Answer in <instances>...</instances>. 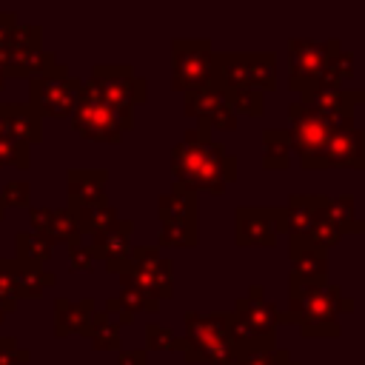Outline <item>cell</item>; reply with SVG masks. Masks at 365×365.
<instances>
[{"instance_id":"4316f807","label":"cell","mask_w":365,"mask_h":365,"mask_svg":"<svg viewBox=\"0 0 365 365\" xmlns=\"http://www.w3.org/2000/svg\"><path fill=\"white\" fill-rule=\"evenodd\" d=\"M54 254V242L43 234H34V231H20L14 237V259H23V262H31V265H43L46 259H51Z\"/></svg>"},{"instance_id":"d590c367","label":"cell","mask_w":365,"mask_h":365,"mask_svg":"<svg viewBox=\"0 0 365 365\" xmlns=\"http://www.w3.org/2000/svg\"><path fill=\"white\" fill-rule=\"evenodd\" d=\"M0 165H14V168H29L31 165V145L20 140L0 137Z\"/></svg>"},{"instance_id":"74e56055","label":"cell","mask_w":365,"mask_h":365,"mask_svg":"<svg viewBox=\"0 0 365 365\" xmlns=\"http://www.w3.org/2000/svg\"><path fill=\"white\" fill-rule=\"evenodd\" d=\"M308 240H311L314 245H319L322 251H328V248H334V245L342 240V234L334 228V222H328V220L322 217V220H317V222L311 225V231H308Z\"/></svg>"},{"instance_id":"d4e9b609","label":"cell","mask_w":365,"mask_h":365,"mask_svg":"<svg viewBox=\"0 0 365 365\" xmlns=\"http://www.w3.org/2000/svg\"><path fill=\"white\" fill-rule=\"evenodd\" d=\"M245 68H248V86H257L259 91L277 88V54L245 51Z\"/></svg>"},{"instance_id":"ba28073f","label":"cell","mask_w":365,"mask_h":365,"mask_svg":"<svg viewBox=\"0 0 365 365\" xmlns=\"http://www.w3.org/2000/svg\"><path fill=\"white\" fill-rule=\"evenodd\" d=\"M214 48L208 37H174L171 40V86L174 91H194L211 80Z\"/></svg>"},{"instance_id":"4fadbf2b","label":"cell","mask_w":365,"mask_h":365,"mask_svg":"<svg viewBox=\"0 0 365 365\" xmlns=\"http://www.w3.org/2000/svg\"><path fill=\"white\" fill-rule=\"evenodd\" d=\"M291 274L302 285H328V251L314 245L308 234H288Z\"/></svg>"},{"instance_id":"ee69618b","label":"cell","mask_w":365,"mask_h":365,"mask_svg":"<svg viewBox=\"0 0 365 365\" xmlns=\"http://www.w3.org/2000/svg\"><path fill=\"white\" fill-rule=\"evenodd\" d=\"M103 314L120 328V325H131L134 322V314H128L123 305H120V299L117 297H111V299H106V305H103Z\"/></svg>"},{"instance_id":"f6af8a7d","label":"cell","mask_w":365,"mask_h":365,"mask_svg":"<svg viewBox=\"0 0 365 365\" xmlns=\"http://www.w3.org/2000/svg\"><path fill=\"white\" fill-rule=\"evenodd\" d=\"M29 220H31V231L46 237L48 220H51V208H29Z\"/></svg>"},{"instance_id":"8fae6325","label":"cell","mask_w":365,"mask_h":365,"mask_svg":"<svg viewBox=\"0 0 365 365\" xmlns=\"http://www.w3.org/2000/svg\"><path fill=\"white\" fill-rule=\"evenodd\" d=\"M282 231V208H257L240 205L234 211V242L240 248H274Z\"/></svg>"},{"instance_id":"b9f144b4","label":"cell","mask_w":365,"mask_h":365,"mask_svg":"<svg viewBox=\"0 0 365 365\" xmlns=\"http://www.w3.org/2000/svg\"><path fill=\"white\" fill-rule=\"evenodd\" d=\"M31 354L17 345L14 336H0V365H26Z\"/></svg>"},{"instance_id":"8992f818","label":"cell","mask_w":365,"mask_h":365,"mask_svg":"<svg viewBox=\"0 0 365 365\" xmlns=\"http://www.w3.org/2000/svg\"><path fill=\"white\" fill-rule=\"evenodd\" d=\"M91 91L111 106L123 117H134V106H143L148 100V83L145 77H137L131 66H94L91 77L86 80Z\"/></svg>"},{"instance_id":"8d00e7d4","label":"cell","mask_w":365,"mask_h":365,"mask_svg":"<svg viewBox=\"0 0 365 365\" xmlns=\"http://www.w3.org/2000/svg\"><path fill=\"white\" fill-rule=\"evenodd\" d=\"M0 200H3V205L9 208H29V202H31V188H29V182L26 180H9L6 185H3V191H0Z\"/></svg>"},{"instance_id":"2e32d148","label":"cell","mask_w":365,"mask_h":365,"mask_svg":"<svg viewBox=\"0 0 365 365\" xmlns=\"http://www.w3.org/2000/svg\"><path fill=\"white\" fill-rule=\"evenodd\" d=\"M131 234H134V222H131V220H117L111 228L94 234L88 248H91L94 259H103V265H106L111 274H117V271L128 262Z\"/></svg>"},{"instance_id":"44dd1931","label":"cell","mask_w":365,"mask_h":365,"mask_svg":"<svg viewBox=\"0 0 365 365\" xmlns=\"http://www.w3.org/2000/svg\"><path fill=\"white\" fill-rule=\"evenodd\" d=\"M97 305L91 297L86 299H57L54 302V336H71V334H86Z\"/></svg>"},{"instance_id":"d6a6232c","label":"cell","mask_w":365,"mask_h":365,"mask_svg":"<svg viewBox=\"0 0 365 365\" xmlns=\"http://www.w3.org/2000/svg\"><path fill=\"white\" fill-rule=\"evenodd\" d=\"M157 242L163 248H194L200 242V231L197 225L185 222H163L157 231Z\"/></svg>"},{"instance_id":"bcb514c9","label":"cell","mask_w":365,"mask_h":365,"mask_svg":"<svg viewBox=\"0 0 365 365\" xmlns=\"http://www.w3.org/2000/svg\"><path fill=\"white\" fill-rule=\"evenodd\" d=\"M117 365H148V351L145 348L117 351Z\"/></svg>"},{"instance_id":"277c9868","label":"cell","mask_w":365,"mask_h":365,"mask_svg":"<svg viewBox=\"0 0 365 365\" xmlns=\"http://www.w3.org/2000/svg\"><path fill=\"white\" fill-rule=\"evenodd\" d=\"M120 288H134L148 299H171L174 294V262L154 245H131L128 262L117 271Z\"/></svg>"},{"instance_id":"7dc6e473","label":"cell","mask_w":365,"mask_h":365,"mask_svg":"<svg viewBox=\"0 0 365 365\" xmlns=\"http://www.w3.org/2000/svg\"><path fill=\"white\" fill-rule=\"evenodd\" d=\"M356 234H362V237H365V217H362V220H356Z\"/></svg>"},{"instance_id":"f907efd6","label":"cell","mask_w":365,"mask_h":365,"mask_svg":"<svg viewBox=\"0 0 365 365\" xmlns=\"http://www.w3.org/2000/svg\"><path fill=\"white\" fill-rule=\"evenodd\" d=\"M3 83H6V77H3V68H0V88H3Z\"/></svg>"},{"instance_id":"836d02e7","label":"cell","mask_w":365,"mask_h":365,"mask_svg":"<svg viewBox=\"0 0 365 365\" xmlns=\"http://www.w3.org/2000/svg\"><path fill=\"white\" fill-rule=\"evenodd\" d=\"M40 40H43V29H40V26H34V23H14V29L9 31L3 48H6L9 54L34 51V48H43Z\"/></svg>"},{"instance_id":"9a60e30c","label":"cell","mask_w":365,"mask_h":365,"mask_svg":"<svg viewBox=\"0 0 365 365\" xmlns=\"http://www.w3.org/2000/svg\"><path fill=\"white\" fill-rule=\"evenodd\" d=\"M248 331H254L257 336L265 339H277V328H279V308L274 302L265 299V288L262 285H251L248 297H240L234 302L231 311Z\"/></svg>"},{"instance_id":"5bb4252c","label":"cell","mask_w":365,"mask_h":365,"mask_svg":"<svg viewBox=\"0 0 365 365\" xmlns=\"http://www.w3.org/2000/svg\"><path fill=\"white\" fill-rule=\"evenodd\" d=\"M299 103L319 114L325 123L334 128H351L354 125V108L362 103V91H342V88H328V91H308L299 94Z\"/></svg>"},{"instance_id":"60d3db41","label":"cell","mask_w":365,"mask_h":365,"mask_svg":"<svg viewBox=\"0 0 365 365\" xmlns=\"http://www.w3.org/2000/svg\"><path fill=\"white\" fill-rule=\"evenodd\" d=\"M288 359H291L288 348H271V351H254V354L237 359L234 365H282Z\"/></svg>"},{"instance_id":"3957f363","label":"cell","mask_w":365,"mask_h":365,"mask_svg":"<svg viewBox=\"0 0 365 365\" xmlns=\"http://www.w3.org/2000/svg\"><path fill=\"white\" fill-rule=\"evenodd\" d=\"M182 356L191 365H234L231 348V311H185L182 314Z\"/></svg>"},{"instance_id":"5b68a950","label":"cell","mask_w":365,"mask_h":365,"mask_svg":"<svg viewBox=\"0 0 365 365\" xmlns=\"http://www.w3.org/2000/svg\"><path fill=\"white\" fill-rule=\"evenodd\" d=\"M71 125L83 140H94V143H120L125 131L134 128V117H123L117 114L111 106H106L91 86L83 80L80 86V97L77 106L71 111Z\"/></svg>"},{"instance_id":"c3c4849f","label":"cell","mask_w":365,"mask_h":365,"mask_svg":"<svg viewBox=\"0 0 365 365\" xmlns=\"http://www.w3.org/2000/svg\"><path fill=\"white\" fill-rule=\"evenodd\" d=\"M6 217V205H3V200H0V220Z\"/></svg>"},{"instance_id":"f35d334b","label":"cell","mask_w":365,"mask_h":365,"mask_svg":"<svg viewBox=\"0 0 365 365\" xmlns=\"http://www.w3.org/2000/svg\"><path fill=\"white\" fill-rule=\"evenodd\" d=\"M0 305L6 314H14L17 308V294H14V279H11V259L0 257Z\"/></svg>"},{"instance_id":"30bf717a","label":"cell","mask_w":365,"mask_h":365,"mask_svg":"<svg viewBox=\"0 0 365 365\" xmlns=\"http://www.w3.org/2000/svg\"><path fill=\"white\" fill-rule=\"evenodd\" d=\"M299 165L305 171H325V168H365V128H339L331 134L328 145L311 157V160H299Z\"/></svg>"},{"instance_id":"f1b7e54d","label":"cell","mask_w":365,"mask_h":365,"mask_svg":"<svg viewBox=\"0 0 365 365\" xmlns=\"http://www.w3.org/2000/svg\"><path fill=\"white\" fill-rule=\"evenodd\" d=\"M46 237L57 245V242H66V245H74L80 242V225H77V214L63 205V208H51V220H48V231Z\"/></svg>"},{"instance_id":"52a82bcc","label":"cell","mask_w":365,"mask_h":365,"mask_svg":"<svg viewBox=\"0 0 365 365\" xmlns=\"http://www.w3.org/2000/svg\"><path fill=\"white\" fill-rule=\"evenodd\" d=\"M80 77H71L63 63H57L48 74L29 80V106L43 117H71L80 97Z\"/></svg>"},{"instance_id":"7c38bea8","label":"cell","mask_w":365,"mask_h":365,"mask_svg":"<svg viewBox=\"0 0 365 365\" xmlns=\"http://www.w3.org/2000/svg\"><path fill=\"white\" fill-rule=\"evenodd\" d=\"M288 120H291V125H288L291 151H297L299 160L317 157V154L328 145L331 134L339 131V128H334L331 123H325L319 114H314L311 108H305L299 100H294V103L288 106Z\"/></svg>"},{"instance_id":"e0dca14e","label":"cell","mask_w":365,"mask_h":365,"mask_svg":"<svg viewBox=\"0 0 365 365\" xmlns=\"http://www.w3.org/2000/svg\"><path fill=\"white\" fill-rule=\"evenodd\" d=\"M106 182H108L106 168H68L66 171L68 208L80 211V208L106 202Z\"/></svg>"},{"instance_id":"f546056e","label":"cell","mask_w":365,"mask_h":365,"mask_svg":"<svg viewBox=\"0 0 365 365\" xmlns=\"http://www.w3.org/2000/svg\"><path fill=\"white\" fill-rule=\"evenodd\" d=\"M77 214V225H80V234H100V231H106V228H111L120 217H117V208L106 200V202H100V205H88V208H80V211H74Z\"/></svg>"},{"instance_id":"ac0fdd59","label":"cell","mask_w":365,"mask_h":365,"mask_svg":"<svg viewBox=\"0 0 365 365\" xmlns=\"http://www.w3.org/2000/svg\"><path fill=\"white\" fill-rule=\"evenodd\" d=\"M0 137L37 145L43 140V120L29 103H0Z\"/></svg>"},{"instance_id":"cb8c5ba5","label":"cell","mask_w":365,"mask_h":365,"mask_svg":"<svg viewBox=\"0 0 365 365\" xmlns=\"http://www.w3.org/2000/svg\"><path fill=\"white\" fill-rule=\"evenodd\" d=\"M262 168L265 171H285L291 165V134L288 128H265L262 131Z\"/></svg>"},{"instance_id":"83f0119b","label":"cell","mask_w":365,"mask_h":365,"mask_svg":"<svg viewBox=\"0 0 365 365\" xmlns=\"http://www.w3.org/2000/svg\"><path fill=\"white\" fill-rule=\"evenodd\" d=\"M83 336H88L97 351H123L120 328L103 311H94V317H91V322H88V328H86Z\"/></svg>"},{"instance_id":"816d5d0a","label":"cell","mask_w":365,"mask_h":365,"mask_svg":"<svg viewBox=\"0 0 365 365\" xmlns=\"http://www.w3.org/2000/svg\"><path fill=\"white\" fill-rule=\"evenodd\" d=\"M282 365H299V362H294V359H288V362H282Z\"/></svg>"},{"instance_id":"6da1fadb","label":"cell","mask_w":365,"mask_h":365,"mask_svg":"<svg viewBox=\"0 0 365 365\" xmlns=\"http://www.w3.org/2000/svg\"><path fill=\"white\" fill-rule=\"evenodd\" d=\"M171 174L191 191H208L220 197L237 180V157L211 137L205 123H197L171 148Z\"/></svg>"},{"instance_id":"d6986e66","label":"cell","mask_w":365,"mask_h":365,"mask_svg":"<svg viewBox=\"0 0 365 365\" xmlns=\"http://www.w3.org/2000/svg\"><path fill=\"white\" fill-rule=\"evenodd\" d=\"M328 194H291L282 208V231L285 234H308L317 220L325 217Z\"/></svg>"},{"instance_id":"603a6c76","label":"cell","mask_w":365,"mask_h":365,"mask_svg":"<svg viewBox=\"0 0 365 365\" xmlns=\"http://www.w3.org/2000/svg\"><path fill=\"white\" fill-rule=\"evenodd\" d=\"M225 106H228L225 91L217 88L211 80H208L205 86H200V88H194V91H188V94H182V111H185L188 117L200 120V123H208V120H211L217 111H222Z\"/></svg>"},{"instance_id":"9c48e42d","label":"cell","mask_w":365,"mask_h":365,"mask_svg":"<svg viewBox=\"0 0 365 365\" xmlns=\"http://www.w3.org/2000/svg\"><path fill=\"white\" fill-rule=\"evenodd\" d=\"M339 48H342V43H339L336 37H331V40H325V43L291 37V40H288V68H291L288 88L297 91V94L314 91L317 77L325 71L331 54L339 51Z\"/></svg>"},{"instance_id":"484cf974","label":"cell","mask_w":365,"mask_h":365,"mask_svg":"<svg viewBox=\"0 0 365 365\" xmlns=\"http://www.w3.org/2000/svg\"><path fill=\"white\" fill-rule=\"evenodd\" d=\"M354 63H356V60H354V51H345V48L334 51L331 60H328V66H325V71L317 77L314 91L342 88V80H351V77H354Z\"/></svg>"},{"instance_id":"7a4b0ae2","label":"cell","mask_w":365,"mask_h":365,"mask_svg":"<svg viewBox=\"0 0 365 365\" xmlns=\"http://www.w3.org/2000/svg\"><path fill=\"white\" fill-rule=\"evenodd\" d=\"M339 285H302L288 277V308L279 311V325H299L308 339H336L339 328Z\"/></svg>"},{"instance_id":"1f68e13d","label":"cell","mask_w":365,"mask_h":365,"mask_svg":"<svg viewBox=\"0 0 365 365\" xmlns=\"http://www.w3.org/2000/svg\"><path fill=\"white\" fill-rule=\"evenodd\" d=\"M354 194H336L328 200L325 220L334 222L339 234H356V217H354Z\"/></svg>"},{"instance_id":"7402d4cb","label":"cell","mask_w":365,"mask_h":365,"mask_svg":"<svg viewBox=\"0 0 365 365\" xmlns=\"http://www.w3.org/2000/svg\"><path fill=\"white\" fill-rule=\"evenodd\" d=\"M11 279L17 299H40L46 288L54 285V274L43 265H31L23 259H11Z\"/></svg>"},{"instance_id":"f5cc1de1","label":"cell","mask_w":365,"mask_h":365,"mask_svg":"<svg viewBox=\"0 0 365 365\" xmlns=\"http://www.w3.org/2000/svg\"><path fill=\"white\" fill-rule=\"evenodd\" d=\"M362 103H365V88H362Z\"/></svg>"},{"instance_id":"e575fe53","label":"cell","mask_w":365,"mask_h":365,"mask_svg":"<svg viewBox=\"0 0 365 365\" xmlns=\"http://www.w3.org/2000/svg\"><path fill=\"white\" fill-rule=\"evenodd\" d=\"M145 351H180L182 354V336H177L165 325L148 322L145 325Z\"/></svg>"},{"instance_id":"ffe728a7","label":"cell","mask_w":365,"mask_h":365,"mask_svg":"<svg viewBox=\"0 0 365 365\" xmlns=\"http://www.w3.org/2000/svg\"><path fill=\"white\" fill-rule=\"evenodd\" d=\"M197 191L185 188L182 182H174L171 191L157 197V214L160 222H185V225H197Z\"/></svg>"},{"instance_id":"ab89813d","label":"cell","mask_w":365,"mask_h":365,"mask_svg":"<svg viewBox=\"0 0 365 365\" xmlns=\"http://www.w3.org/2000/svg\"><path fill=\"white\" fill-rule=\"evenodd\" d=\"M120 305L128 311V314H140V311H157L160 308V302L157 299H148L145 294H140V291H134V288H120Z\"/></svg>"},{"instance_id":"681fc988","label":"cell","mask_w":365,"mask_h":365,"mask_svg":"<svg viewBox=\"0 0 365 365\" xmlns=\"http://www.w3.org/2000/svg\"><path fill=\"white\" fill-rule=\"evenodd\" d=\"M6 317H9V314H6V308H3V305H0V322H3V319H6Z\"/></svg>"},{"instance_id":"7bdbcfd3","label":"cell","mask_w":365,"mask_h":365,"mask_svg":"<svg viewBox=\"0 0 365 365\" xmlns=\"http://www.w3.org/2000/svg\"><path fill=\"white\" fill-rule=\"evenodd\" d=\"M94 262H97V259H94V254H91L88 245H83V242L68 245V265H71L74 271H88Z\"/></svg>"},{"instance_id":"4dcf8cb0","label":"cell","mask_w":365,"mask_h":365,"mask_svg":"<svg viewBox=\"0 0 365 365\" xmlns=\"http://www.w3.org/2000/svg\"><path fill=\"white\" fill-rule=\"evenodd\" d=\"M228 106L234 108V114H248V117H262L265 114V91H259L257 86H237L225 91Z\"/></svg>"}]
</instances>
